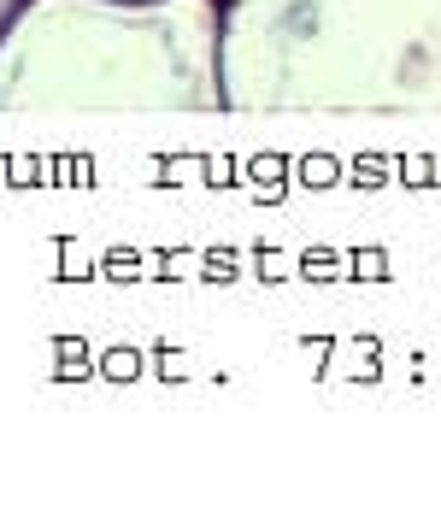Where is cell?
Returning a JSON list of instances; mask_svg holds the SVG:
<instances>
[{
	"label": "cell",
	"mask_w": 441,
	"mask_h": 512,
	"mask_svg": "<svg viewBox=\"0 0 441 512\" xmlns=\"http://www.w3.org/2000/svg\"><path fill=\"white\" fill-rule=\"evenodd\" d=\"M18 6H24V0H0V36H6V24L18 18Z\"/></svg>",
	"instance_id": "cell-3"
},
{
	"label": "cell",
	"mask_w": 441,
	"mask_h": 512,
	"mask_svg": "<svg viewBox=\"0 0 441 512\" xmlns=\"http://www.w3.org/2000/svg\"><path fill=\"white\" fill-rule=\"evenodd\" d=\"M224 112H441V0H224Z\"/></svg>",
	"instance_id": "cell-1"
},
{
	"label": "cell",
	"mask_w": 441,
	"mask_h": 512,
	"mask_svg": "<svg viewBox=\"0 0 441 512\" xmlns=\"http://www.w3.org/2000/svg\"><path fill=\"white\" fill-rule=\"evenodd\" d=\"M0 112H224V0H24Z\"/></svg>",
	"instance_id": "cell-2"
}]
</instances>
